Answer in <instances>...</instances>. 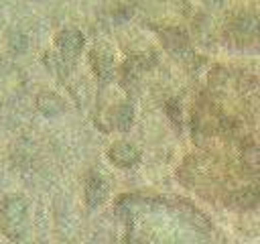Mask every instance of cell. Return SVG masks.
<instances>
[{
	"instance_id": "5b68a950",
	"label": "cell",
	"mask_w": 260,
	"mask_h": 244,
	"mask_svg": "<svg viewBox=\"0 0 260 244\" xmlns=\"http://www.w3.org/2000/svg\"><path fill=\"white\" fill-rule=\"evenodd\" d=\"M89 61H91V67H93V71H95L98 77L108 79L112 75V71H114V59H112V55L104 47H95L89 53Z\"/></svg>"
},
{
	"instance_id": "7a4b0ae2",
	"label": "cell",
	"mask_w": 260,
	"mask_h": 244,
	"mask_svg": "<svg viewBox=\"0 0 260 244\" xmlns=\"http://www.w3.org/2000/svg\"><path fill=\"white\" fill-rule=\"evenodd\" d=\"M55 43H57V49H59V57L65 59V61H71L83 49V35L75 28H63L57 35Z\"/></svg>"
},
{
	"instance_id": "3957f363",
	"label": "cell",
	"mask_w": 260,
	"mask_h": 244,
	"mask_svg": "<svg viewBox=\"0 0 260 244\" xmlns=\"http://www.w3.org/2000/svg\"><path fill=\"white\" fill-rule=\"evenodd\" d=\"M108 157H110V161L116 167H122V169H130V167H134L140 161L138 148L134 144H130V142H124V140L114 142L108 148Z\"/></svg>"
},
{
	"instance_id": "6da1fadb",
	"label": "cell",
	"mask_w": 260,
	"mask_h": 244,
	"mask_svg": "<svg viewBox=\"0 0 260 244\" xmlns=\"http://www.w3.org/2000/svg\"><path fill=\"white\" fill-rule=\"evenodd\" d=\"M28 224V207L24 197L6 195L0 203V230L10 242H20L26 234Z\"/></svg>"
},
{
	"instance_id": "52a82bcc",
	"label": "cell",
	"mask_w": 260,
	"mask_h": 244,
	"mask_svg": "<svg viewBox=\"0 0 260 244\" xmlns=\"http://www.w3.org/2000/svg\"><path fill=\"white\" fill-rule=\"evenodd\" d=\"M37 108L47 116H57L65 110V102L55 92H41L37 96Z\"/></svg>"
},
{
	"instance_id": "277c9868",
	"label": "cell",
	"mask_w": 260,
	"mask_h": 244,
	"mask_svg": "<svg viewBox=\"0 0 260 244\" xmlns=\"http://www.w3.org/2000/svg\"><path fill=\"white\" fill-rule=\"evenodd\" d=\"M106 195H108V183L104 181L102 175L91 173L87 177V181H85V201L91 207H95L106 199Z\"/></svg>"
},
{
	"instance_id": "8992f818",
	"label": "cell",
	"mask_w": 260,
	"mask_h": 244,
	"mask_svg": "<svg viewBox=\"0 0 260 244\" xmlns=\"http://www.w3.org/2000/svg\"><path fill=\"white\" fill-rule=\"evenodd\" d=\"M108 124L106 128H116V130H126L132 124V108L128 104H116L108 110L106 114Z\"/></svg>"
}]
</instances>
